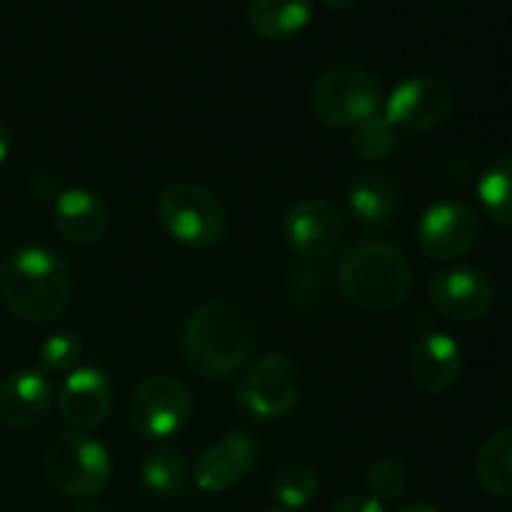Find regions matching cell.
Returning a JSON list of instances; mask_svg holds the SVG:
<instances>
[{"instance_id": "cell-1", "label": "cell", "mask_w": 512, "mask_h": 512, "mask_svg": "<svg viewBox=\"0 0 512 512\" xmlns=\"http://www.w3.org/2000/svg\"><path fill=\"white\" fill-rule=\"evenodd\" d=\"M0 298L25 323H53L73 300V278L58 253L30 245L0 265Z\"/></svg>"}, {"instance_id": "cell-2", "label": "cell", "mask_w": 512, "mask_h": 512, "mask_svg": "<svg viewBox=\"0 0 512 512\" xmlns=\"http://www.w3.org/2000/svg\"><path fill=\"white\" fill-rule=\"evenodd\" d=\"M255 330L243 308L230 300L203 303L188 318L180 350L190 370L210 380L228 378L248 363Z\"/></svg>"}, {"instance_id": "cell-3", "label": "cell", "mask_w": 512, "mask_h": 512, "mask_svg": "<svg viewBox=\"0 0 512 512\" xmlns=\"http://www.w3.org/2000/svg\"><path fill=\"white\" fill-rule=\"evenodd\" d=\"M413 268L400 248L390 243H358L345 253L338 285L350 305L368 313H390L413 293Z\"/></svg>"}, {"instance_id": "cell-4", "label": "cell", "mask_w": 512, "mask_h": 512, "mask_svg": "<svg viewBox=\"0 0 512 512\" xmlns=\"http://www.w3.org/2000/svg\"><path fill=\"white\" fill-rule=\"evenodd\" d=\"M110 473L113 465L105 445L80 430L55 435L43 450L45 480L68 498H98L108 488Z\"/></svg>"}, {"instance_id": "cell-5", "label": "cell", "mask_w": 512, "mask_h": 512, "mask_svg": "<svg viewBox=\"0 0 512 512\" xmlns=\"http://www.w3.org/2000/svg\"><path fill=\"white\" fill-rule=\"evenodd\" d=\"M378 108V80L360 65H333L310 88V113L328 128H355Z\"/></svg>"}, {"instance_id": "cell-6", "label": "cell", "mask_w": 512, "mask_h": 512, "mask_svg": "<svg viewBox=\"0 0 512 512\" xmlns=\"http://www.w3.org/2000/svg\"><path fill=\"white\" fill-rule=\"evenodd\" d=\"M158 220L165 233L188 248H213L228 233L220 200L190 180L168 185L158 200Z\"/></svg>"}, {"instance_id": "cell-7", "label": "cell", "mask_w": 512, "mask_h": 512, "mask_svg": "<svg viewBox=\"0 0 512 512\" xmlns=\"http://www.w3.org/2000/svg\"><path fill=\"white\" fill-rule=\"evenodd\" d=\"M193 390L175 375H150L135 388L128 405L130 428L145 440H168L188 425Z\"/></svg>"}, {"instance_id": "cell-8", "label": "cell", "mask_w": 512, "mask_h": 512, "mask_svg": "<svg viewBox=\"0 0 512 512\" xmlns=\"http://www.w3.org/2000/svg\"><path fill=\"white\" fill-rule=\"evenodd\" d=\"M235 398L255 418H283L300 403V365L283 353L265 355L240 380Z\"/></svg>"}, {"instance_id": "cell-9", "label": "cell", "mask_w": 512, "mask_h": 512, "mask_svg": "<svg viewBox=\"0 0 512 512\" xmlns=\"http://www.w3.org/2000/svg\"><path fill=\"white\" fill-rule=\"evenodd\" d=\"M483 235L478 210L458 200H440L423 213L418 223V243L428 258L458 260L473 253Z\"/></svg>"}, {"instance_id": "cell-10", "label": "cell", "mask_w": 512, "mask_h": 512, "mask_svg": "<svg viewBox=\"0 0 512 512\" xmlns=\"http://www.w3.org/2000/svg\"><path fill=\"white\" fill-rule=\"evenodd\" d=\"M453 90L438 75H410L395 85L385 105V118L398 130L425 133L448 120L453 110Z\"/></svg>"}, {"instance_id": "cell-11", "label": "cell", "mask_w": 512, "mask_h": 512, "mask_svg": "<svg viewBox=\"0 0 512 512\" xmlns=\"http://www.w3.org/2000/svg\"><path fill=\"white\" fill-rule=\"evenodd\" d=\"M283 235L295 255L305 260H323L343 243L345 218L330 200L303 198L285 213Z\"/></svg>"}, {"instance_id": "cell-12", "label": "cell", "mask_w": 512, "mask_h": 512, "mask_svg": "<svg viewBox=\"0 0 512 512\" xmlns=\"http://www.w3.org/2000/svg\"><path fill=\"white\" fill-rule=\"evenodd\" d=\"M433 308L455 323H475L495 305V285L478 268H445L430 278Z\"/></svg>"}, {"instance_id": "cell-13", "label": "cell", "mask_w": 512, "mask_h": 512, "mask_svg": "<svg viewBox=\"0 0 512 512\" xmlns=\"http://www.w3.org/2000/svg\"><path fill=\"white\" fill-rule=\"evenodd\" d=\"M58 410L68 425L85 433L108 420L113 410V385L98 368H75L58 390Z\"/></svg>"}, {"instance_id": "cell-14", "label": "cell", "mask_w": 512, "mask_h": 512, "mask_svg": "<svg viewBox=\"0 0 512 512\" xmlns=\"http://www.w3.org/2000/svg\"><path fill=\"white\" fill-rule=\"evenodd\" d=\"M460 370H463V353L448 333H425L410 348L408 375L420 393H448L458 383Z\"/></svg>"}, {"instance_id": "cell-15", "label": "cell", "mask_w": 512, "mask_h": 512, "mask_svg": "<svg viewBox=\"0 0 512 512\" xmlns=\"http://www.w3.org/2000/svg\"><path fill=\"white\" fill-rule=\"evenodd\" d=\"M255 465V445L245 433L225 435L220 443L210 445L200 458L195 460V468L190 478L195 480L203 493H225L243 483L245 475Z\"/></svg>"}, {"instance_id": "cell-16", "label": "cell", "mask_w": 512, "mask_h": 512, "mask_svg": "<svg viewBox=\"0 0 512 512\" xmlns=\"http://www.w3.org/2000/svg\"><path fill=\"white\" fill-rule=\"evenodd\" d=\"M53 408V388L40 370L20 368L0 380V420L15 430H30Z\"/></svg>"}, {"instance_id": "cell-17", "label": "cell", "mask_w": 512, "mask_h": 512, "mask_svg": "<svg viewBox=\"0 0 512 512\" xmlns=\"http://www.w3.org/2000/svg\"><path fill=\"white\" fill-rule=\"evenodd\" d=\"M55 230L78 245L98 243L108 233V205L85 188H70L58 195L53 208Z\"/></svg>"}, {"instance_id": "cell-18", "label": "cell", "mask_w": 512, "mask_h": 512, "mask_svg": "<svg viewBox=\"0 0 512 512\" xmlns=\"http://www.w3.org/2000/svg\"><path fill=\"white\" fill-rule=\"evenodd\" d=\"M348 205L365 225H385L400 213V188L383 170H363L348 185Z\"/></svg>"}, {"instance_id": "cell-19", "label": "cell", "mask_w": 512, "mask_h": 512, "mask_svg": "<svg viewBox=\"0 0 512 512\" xmlns=\"http://www.w3.org/2000/svg\"><path fill=\"white\" fill-rule=\"evenodd\" d=\"M313 15V0H248V23L263 40L300 33Z\"/></svg>"}, {"instance_id": "cell-20", "label": "cell", "mask_w": 512, "mask_h": 512, "mask_svg": "<svg viewBox=\"0 0 512 512\" xmlns=\"http://www.w3.org/2000/svg\"><path fill=\"white\" fill-rule=\"evenodd\" d=\"M140 483L158 500L183 498L190 485L188 460L175 448L153 450L140 468Z\"/></svg>"}, {"instance_id": "cell-21", "label": "cell", "mask_w": 512, "mask_h": 512, "mask_svg": "<svg viewBox=\"0 0 512 512\" xmlns=\"http://www.w3.org/2000/svg\"><path fill=\"white\" fill-rule=\"evenodd\" d=\"M475 478L495 498L512 500V428L495 433L480 448Z\"/></svg>"}, {"instance_id": "cell-22", "label": "cell", "mask_w": 512, "mask_h": 512, "mask_svg": "<svg viewBox=\"0 0 512 512\" xmlns=\"http://www.w3.org/2000/svg\"><path fill=\"white\" fill-rule=\"evenodd\" d=\"M285 298L290 310L300 318H313L328 303V278L313 265H293L285 280Z\"/></svg>"}, {"instance_id": "cell-23", "label": "cell", "mask_w": 512, "mask_h": 512, "mask_svg": "<svg viewBox=\"0 0 512 512\" xmlns=\"http://www.w3.org/2000/svg\"><path fill=\"white\" fill-rule=\"evenodd\" d=\"M478 198L485 213L500 225H512V153L500 155L483 173Z\"/></svg>"}, {"instance_id": "cell-24", "label": "cell", "mask_w": 512, "mask_h": 512, "mask_svg": "<svg viewBox=\"0 0 512 512\" xmlns=\"http://www.w3.org/2000/svg\"><path fill=\"white\" fill-rule=\"evenodd\" d=\"M350 145H353L355 155H358L360 160H368V163H383V160H388L390 155L398 150L400 135H398V128H395L385 115L375 113L373 118L355 125Z\"/></svg>"}, {"instance_id": "cell-25", "label": "cell", "mask_w": 512, "mask_h": 512, "mask_svg": "<svg viewBox=\"0 0 512 512\" xmlns=\"http://www.w3.org/2000/svg\"><path fill=\"white\" fill-rule=\"evenodd\" d=\"M318 495V473L305 463H288L273 480V498L285 510L308 508Z\"/></svg>"}, {"instance_id": "cell-26", "label": "cell", "mask_w": 512, "mask_h": 512, "mask_svg": "<svg viewBox=\"0 0 512 512\" xmlns=\"http://www.w3.org/2000/svg\"><path fill=\"white\" fill-rule=\"evenodd\" d=\"M365 485H368L370 498L380 500V503L398 500L408 488V468L400 458H380L378 463L370 465Z\"/></svg>"}, {"instance_id": "cell-27", "label": "cell", "mask_w": 512, "mask_h": 512, "mask_svg": "<svg viewBox=\"0 0 512 512\" xmlns=\"http://www.w3.org/2000/svg\"><path fill=\"white\" fill-rule=\"evenodd\" d=\"M83 358V343L75 333H53L40 345V365L45 373H73Z\"/></svg>"}, {"instance_id": "cell-28", "label": "cell", "mask_w": 512, "mask_h": 512, "mask_svg": "<svg viewBox=\"0 0 512 512\" xmlns=\"http://www.w3.org/2000/svg\"><path fill=\"white\" fill-rule=\"evenodd\" d=\"M330 512H385L383 503L370 495H345L330 508Z\"/></svg>"}, {"instance_id": "cell-29", "label": "cell", "mask_w": 512, "mask_h": 512, "mask_svg": "<svg viewBox=\"0 0 512 512\" xmlns=\"http://www.w3.org/2000/svg\"><path fill=\"white\" fill-rule=\"evenodd\" d=\"M10 148H13V135H10V125L0 118V165L8 160Z\"/></svg>"}, {"instance_id": "cell-30", "label": "cell", "mask_w": 512, "mask_h": 512, "mask_svg": "<svg viewBox=\"0 0 512 512\" xmlns=\"http://www.w3.org/2000/svg\"><path fill=\"white\" fill-rule=\"evenodd\" d=\"M398 512H440L435 505L425 503V500H413V503H405Z\"/></svg>"}, {"instance_id": "cell-31", "label": "cell", "mask_w": 512, "mask_h": 512, "mask_svg": "<svg viewBox=\"0 0 512 512\" xmlns=\"http://www.w3.org/2000/svg\"><path fill=\"white\" fill-rule=\"evenodd\" d=\"M325 5H330V8H335V10H348V8H353V5H358L360 0H323Z\"/></svg>"}, {"instance_id": "cell-32", "label": "cell", "mask_w": 512, "mask_h": 512, "mask_svg": "<svg viewBox=\"0 0 512 512\" xmlns=\"http://www.w3.org/2000/svg\"><path fill=\"white\" fill-rule=\"evenodd\" d=\"M75 512H110V510L105 508V505H85V508H80Z\"/></svg>"}, {"instance_id": "cell-33", "label": "cell", "mask_w": 512, "mask_h": 512, "mask_svg": "<svg viewBox=\"0 0 512 512\" xmlns=\"http://www.w3.org/2000/svg\"><path fill=\"white\" fill-rule=\"evenodd\" d=\"M270 512H290V510H270Z\"/></svg>"}]
</instances>
